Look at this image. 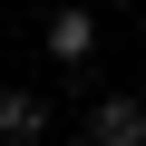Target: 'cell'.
I'll use <instances>...</instances> for the list:
<instances>
[{"label":"cell","instance_id":"cell-2","mask_svg":"<svg viewBox=\"0 0 146 146\" xmlns=\"http://www.w3.org/2000/svg\"><path fill=\"white\" fill-rule=\"evenodd\" d=\"M88 146H146V98H98L88 107Z\"/></svg>","mask_w":146,"mask_h":146},{"label":"cell","instance_id":"cell-1","mask_svg":"<svg viewBox=\"0 0 146 146\" xmlns=\"http://www.w3.org/2000/svg\"><path fill=\"white\" fill-rule=\"evenodd\" d=\"M39 49H49L58 68H88V58H98V10H88V0H58V10L39 20Z\"/></svg>","mask_w":146,"mask_h":146},{"label":"cell","instance_id":"cell-4","mask_svg":"<svg viewBox=\"0 0 146 146\" xmlns=\"http://www.w3.org/2000/svg\"><path fill=\"white\" fill-rule=\"evenodd\" d=\"M88 10H127V0H88Z\"/></svg>","mask_w":146,"mask_h":146},{"label":"cell","instance_id":"cell-3","mask_svg":"<svg viewBox=\"0 0 146 146\" xmlns=\"http://www.w3.org/2000/svg\"><path fill=\"white\" fill-rule=\"evenodd\" d=\"M58 117H49V98L39 88H0V146H39Z\"/></svg>","mask_w":146,"mask_h":146}]
</instances>
